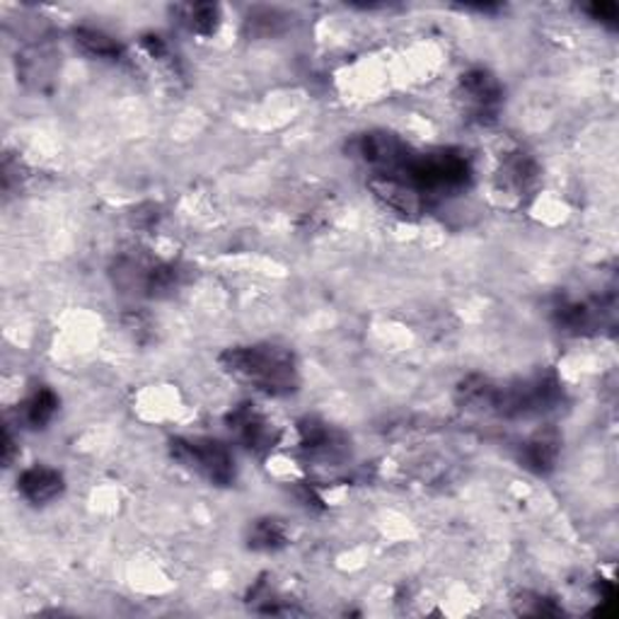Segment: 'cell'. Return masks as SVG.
<instances>
[{
	"mask_svg": "<svg viewBox=\"0 0 619 619\" xmlns=\"http://www.w3.org/2000/svg\"><path fill=\"white\" fill-rule=\"evenodd\" d=\"M458 397L467 409L485 411V415L503 419H532L555 411L563 400V390L552 373H540L535 378L511 382H493L489 378L472 376L462 380Z\"/></svg>",
	"mask_w": 619,
	"mask_h": 619,
	"instance_id": "cell-1",
	"label": "cell"
},
{
	"mask_svg": "<svg viewBox=\"0 0 619 619\" xmlns=\"http://www.w3.org/2000/svg\"><path fill=\"white\" fill-rule=\"evenodd\" d=\"M472 162L458 148H436L411 156L390 174H373L405 187L419 201L421 209L448 197H456L472 182Z\"/></svg>",
	"mask_w": 619,
	"mask_h": 619,
	"instance_id": "cell-2",
	"label": "cell"
},
{
	"mask_svg": "<svg viewBox=\"0 0 619 619\" xmlns=\"http://www.w3.org/2000/svg\"><path fill=\"white\" fill-rule=\"evenodd\" d=\"M218 366L230 378L250 385L269 397H288L298 392L300 373L293 351L277 343H254V347H230L218 356Z\"/></svg>",
	"mask_w": 619,
	"mask_h": 619,
	"instance_id": "cell-3",
	"label": "cell"
},
{
	"mask_svg": "<svg viewBox=\"0 0 619 619\" xmlns=\"http://www.w3.org/2000/svg\"><path fill=\"white\" fill-rule=\"evenodd\" d=\"M114 286L123 293L143 298H168L187 281V269L174 261L148 254H121L112 267Z\"/></svg>",
	"mask_w": 619,
	"mask_h": 619,
	"instance_id": "cell-4",
	"label": "cell"
},
{
	"mask_svg": "<svg viewBox=\"0 0 619 619\" xmlns=\"http://www.w3.org/2000/svg\"><path fill=\"white\" fill-rule=\"evenodd\" d=\"M170 456L174 462H180L182 467H187V470L197 472L199 477L209 481V485H216V487H230L238 477L236 458H232L228 446L209 436L172 438Z\"/></svg>",
	"mask_w": 619,
	"mask_h": 619,
	"instance_id": "cell-5",
	"label": "cell"
},
{
	"mask_svg": "<svg viewBox=\"0 0 619 619\" xmlns=\"http://www.w3.org/2000/svg\"><path fill=\"white\" fill-rule=\"evenodd\" d=\"M411 150L415 148L390 131H368L356 136L349 143V153L366 164L370 177L390 174L397 168H402V162L411 156Z\"/></svg>",
	"mask_w": 619,
	"mask_h": 619,
	"instance_id": "cell-6",
	"label": "cell"
},
{
	"mask_svg": "<svg viewBox=\"0 0 619 619\" xmlns=\"http://www.w3.org/2000/svg\"><path fill=\"white\" fill-rule=\"evenodd\" d=\"M458 94L470 119L479 123L497 121L503 104V86L497 76L485 71V68H472V71L460 76Z\"/></svg>",
	"mask_w": 619,
	"mask_h": 619,
	"instance_id": "cell-7",
	"label": "cell"
},
{
	"mask_svg": "<svg viewBox=\"0 0 619 619\" xmlns=\"http://www.w3.org/2000/svg\"><path fill=\"white\" fill-rule=\"evenodd\" d=\"M226 421L230 433L236 436L247 450L254 452V456H264V452L279 446L281 433L277 431V426L261 415L259 409H254V405L236 407Z\"/></svg>",
	"mask_w": 619,
	"mask_h": 619,
	"instance_id": "cell-8",
	"label": "cell"
},
{
	"mask_svg": "<svg viewBox=\"0 0 619 619\" xmlns=\"http://www.w3.org/2000/svg\"><path fill=\"white\" fill-rule=\"evenodd\" d=\"M608 312L612 310H605L600 300H573V302H561L559 308H555V325L559 327V332L563 335H596L600 332V327L608 318Z\"/></svg>",
	"mask_w": 619,
	"mask_h": 619,
	"instance_id": "cell-9",
	"label": "cell"
},
{
	"mask_svg": "<svg viewBox=\"0 0 619 619\" xmlns=\"http://www.w3.org/2000/svg\"><path fill=\"white\" fill-rule=\"evenodd\" d=\"M300 448L308 452V458L322 462H337L347 456V440L332 426L320 419H302L300 426Z\"/></svg>",
	"mask_w": 619,
	"mask_h": 619,
	"instance_id": "cell-10",
	"label": "cell"
},
{
	"mask_svg": "<svg viewBox=\"0 0 619 619\" xmlns=\"http://www.w3.org/2000/svg\"><path fill=\"white\" fill-rule=\"evenodd\" d=\"M499 187L513 197H526L540 182V164L526 150H511L501 158L497 172Z\"/></svg>",
	"mask_w": 619,
	"mask_h": 619,
	"instance_id": "cell-11",
	"label": "cell"
},
{
	"mask_svg": "<svg viewBox=\"0 0 619 619\" xmlns=\"http://www.w3.org/2000/svg\"><path fill=\"white\" fill-rule=\"evenodd\" d=\"M18 491L22 493V499L34 506L51 503L66 491V479L59 470H53V467L34 465L18 477Z\"/></svg>",
	"mask_w": 619,
	"mask_h": 619,
	"instance_id": "cell-12",
	"label": "cell"
},
{
	"mask_svg": "<svg viewBox=\"0 0 619 619\" xmlns=\"http://www.w3.org/2000/svg\"><path fill=\"white\" fill-rule=\"evenodd\" d=\"M561 452V436L555 429L538 431L520 448V465L535 475H549L557 467Z\"/></svg>",
	"mask_w": 619,
	"mask_h": 619,
	"instance_id": "cell-13",
	"label": "cell"
},
{
	"mask_svg": "<svg viewBox=\"0 0 619 619\" xmlns=\"http://www.w3.org/2000/svg\"><path fill=\"white\" fill-rule=\"evenodd\" d=\"M288 545V530L279 518H259L247 532V547L254 552H279Z\"/></svg>",
	"mask_w": 619,
	"mask_h": 619,
	"instance_id": "cell-14",
	"label": "cell"
},
{
	"mask_svg": "<svg viewBox=\"0 0 619 619\" xmlns=\"http://www.w3.org/2000/svg\"><path fill=\"white\" fill-rule=\"evenodd\" d=\"M59 407L61 400L57 392L51 388H37L22 405V419L30 429H44V426L51 423V419L57 417Z\"/></svg>",
	"mask_w": 619,
	"mask_h": 619,
	"instance_id": "cell-15",
	"label": "cell"
},
{
	"mask_svg": "<svg viewBox=\"0 0 619 619\" xmlns=\"http://www.w3.org/2000/svg\"><path fill=\"white\" fill-rule=\"evenodd\" d=\"M73 37H76V44L94 59L121 61V57H123V47L114 37H109L100 30H92V27H78Z\"/></svg>",
	"mask_w": 619,
	"mask_h": 619,
	"instance_id": "cell-16",
	"label": "cell"
},
{
	"mask_svg": "<svg viewBox=\"0 0 619 619\" xmlns=\"http://www.w3.org/2000/svg\"><path fill=\"white\" fill-rule=\"evenodd\" d=\"M187 24L191 32H197L201 37L216 34L220 24V8L216 3H194L187 8Z\"/></svg>",
	"mask_w": 619,
	"mask_h": 619,
	"instance_id": "cell-17",
	"label": "cell"
},
{
	"mask_svg": "<svg viewBox=\"0 0 619 619\" xmlns=\"http://www.w3.org/2000/svg\"><path fill=\"white\" fill-rule=\"evenodd\" d=\"M520 615H559L561 610L555 605L552 598H545L540 593H522L518 600Z\"/></svg>",
	"mask_w": 619,
	"mask_h": 619,
	"instance_id": "cell-18",
	"label": "cell"
},
{
	"mask_svg": "<svg viewBox=\"0 0 619 619\" xmlns=\"http://www.w3.org/2000/svg\"><path fill=\"white\" fill-rule=\"evenodd\" d=\"M583 10L590 16V20H598L602 24H617L619 20V8L612 0H596V3L583 6Z\"/></svg>",
	"mask_w": 619,
	"mask_h": 619,
	"instance_id": "cell-19",
	"label": "cell"
},
{
	"mask_svg": "<svg viewBox=\"0 0 619 619\" xmlns=\"http://www.w3.org/2000/svg\"><path fill=\"white\" fill-rule=\"evenodd\" d=\"M16 456H18L16 438H12L10 429L6 426V429H3V465H6V467H10V465H12V460H16Z\"/></svg>",
	"mask_w": 619,
	"mask_h": 619,
	"instance_id": "cell-20",
	"label": "cell"
}]
</instances>
